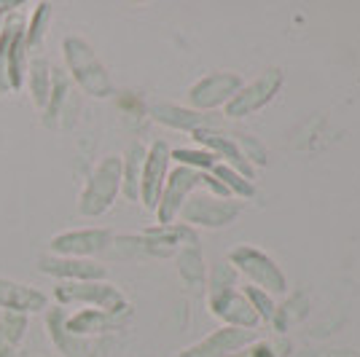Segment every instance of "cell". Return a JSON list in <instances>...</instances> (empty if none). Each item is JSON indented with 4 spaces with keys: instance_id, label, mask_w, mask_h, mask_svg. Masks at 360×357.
<instances>
[{
    "instance_id": "cell-16",
    "label": "cell",
    "mask_w": 360,
    "mask_h": 357,
    "mask_svg": "<svg viewBox=\"0 0 360 357\" xmlns=\"http://www.w3.org/2000/svg\"><path fill=\"white\" fill-rule=\"evenodd\" d=\"M146 153H148V148L135 143L121 156V194L127 196L129 202H140V178H143Z\"/></svg>"
},
{
    "instance_id": "cell-6",
    "label": "cell",
    "mask_w": 360,
    "mask_h": 357,
    "mask_svg": "<svg viewBox=\"0 0 360 357\" xmlns=\"http://www.w3.org/2000/svg\"><path fill=\"white\" fill-rule=\"evenodd\" d=\"M231 264L240 268L242 274H248L255 285L266 287L271 293H285L288 290V280L280 271V266L271 261L269 255H264L255 247H237L231 253Z\"/></svg>"
},
{
    "instance_id": "cell-21",
    "label": "cell",
    "mask_w": 360,
    "mask_h": 357,
    "mask_svg": "<svg viewBox=\"0 0 360 357\" xmlns=\"http://www.w3.org/2000/svg\"><path fill=\"white\" fill-rule=\"evenodd\" d=\"M68 89H70L68 78L54 70V86H51V97H49V103H46L44 110H41V121H44V126H49V129H54V126H57V119L65 113Z\"/></svg>"
},
{
    "instance_id": "cell-8",
    "label": "cell",
    "mask_w": 360,
    "mask_h": 357,
    "mask_svg": "<svg viewBox=\"0 0 360 357\" xmlns=\"http://www.w3.org/2000/svg\"><path fill=\"white\" fill-rule=\"evenodd\" d=\"M169 153L172 150L167 148V143H153L146 153V164H143V178H140V202L143 207L156 209L159 205V196L165 191L167 175H169Z\"/></svg>"
},
{
    "instance_id": "cell-20",
    "label": "cell",
    "mask_w": 360,
    "mask_h": 357,
    "mask_svg": "<svg viewBox=\"0 0 360 357\" xmlns=\"http://www.w3.org/2000/svg\"><path fill=\"white\" fill-rule=\"evenodd\" d=\"M49 25H51V3H38V6L32 8L30 19H25V41H27L30 54L44 44L46 32H49Z\"/></svg>"
},
{
    "instance_id": "cell-18",
    "label": "cell",
    "mask_w": 360,
    "mask_h": 357,
    "mask_svg": "<svg viewBox=\"0 0 360 357\" xmlns=\"http://www.w3.org/2000/svg\"><path fill=\"white\" fill-rule=\"evenodd\" d=\"M153 119L172 126V129H186V132H196V129H207L205 124L207 121L202 119L196 110H186V108H178V105H156L153 108Z\"/></svg>"
},
{
    "instance_id": "cell-10",
    "label": "cell",
    "mask_w": 360,
    "mask_h": 357,
    "mask_svg": "<svg viewBox=\"0 0 360 357\" xmlns=\"http://www.w3.org/2000/svg\"><path fill=\"white\" fill-rule=\"evenodd\" d=\"M49 309V296L32 285L16 283L8 277H0V312L38 314Z\"/></svg>"
},
{
    "instance_id": "cell-19",
    "label": "cell",
    "mask_w": 360,
    "mask_h": 357,
    "mask_svg": "<svg viewBox=\"0 0 360 357\" xmlns=\"http://www.w3.org/2000/svg\"><path fill=\"white\" fill-rule=\"evenodd\" d=\"M110 323H113V314L100 312V309H81L65 320V327L73 336H86V333H103L110 327Z\"/></svg>"
},
{
    "instance_id": "cell-12",
    "label": "cell",
    "mask_w": 360,
    "mask_h": 357,
    "mask_svg": "<svg viewBox=\"0 0 360 357\" xmlns=\"http://www.w3.org/2000/svg\"><path fill=\"white\" fill-rule=\"evenodd\" d=\"M248 342H253V330L245 327H221L210 333L207 339H202L199 344L188 346L186 352H180L178 357H229L234 349L245 346Z\"/></svg>"
},
{
    "instance_id": "cell-3",
    "label": "cell",
    "mask_w": 360,
    "mask_h": 357,
    "mask_svg": "<svg viewBox=\"0 0 360 357\" xmlns=\"http://www.w3.org/2000/svg\"><path fill=\"white\" fill-rule=\"evenodd\" d=\"M65 60L73 78L81 84V89L91 94V97H108L110 94V78H108L105 67L100 65V60L94 57L89 44H84L81 38H68L62 44Z\"/></svg>"
},
{
    "instance_id": "cell-26",
    "label": "cell",
    "mask_w": 360,
    "mask_h": 357,
    "mask_svg": "<svg viewBox=\"0 0 360 357\" xmlns=\"http://www.w3.org/2000/svg\"><path fill=\"white\" fill-rule=\"evenodd\" d=\"M19 6L22 3H16V0H0V19H6L11 11H19Z\"/></svg>"
},
{
    "instance_id": "cell-11",
    "label": "cell",
    "mask_w": 360,
    "mask_h": 357,
    "mask_svg": "<svg viewBox=\"0 0 360 357\" xmlns=\"http://www.w3.org/2000/svg\"><path fill=\"white\" fill-rule=\"evenodd\" d=\"M180 215L191 226H226L240 215V207L229 202H218L212 196H188Z\"/></svg>"
},
{
    "instance_id": "cell-4",
    "label": "cell",
    "mask_w": 360,
    "mask_h": 357,
    "mask_svg": "<svg viewBox=\"0 0 360 357\" xmlns=\"http://www.w3.org/2000/svg\"><path fill=\"white\" fill-rule=\"evenodd\" d=\"M54 298L60 304H84L86 309L116 314L127 306L121 290L110 283H60L54 287Z\"/></svg>"
},
{
    "instance_id": "cell-13",
    "label": "cell",
    "mask_w": 360,
    "mask_h": 357,
    "mask_svg": "<svg viewBox=\"0 0 360 357\" xmlns=\"http://www.w3.org/2000/svg\"><path fill=\"white\" fill-rule=\"evenodd\" d=\"M240 89V78L231 73H215L202 78L188 89V100L194 108L205 110V108H218V105L229 103Z\"/></svg>"
},
{
    "instance_id": "cell-14",
    "label": "cell",
    "mask_w": 360,
    "mask_h": 357,
    "mask_svg": "<svg viewBox=\"0 0 360 357\" xmlns=\"http://www.w3.org/2000/svg\"><path fill=\"white\" fill-rule=\"evenodd\" d=\"M210 312L224 317L226 323H231V327H253L258 323L253 304L240 293H234L231 287H215L212 290Z\"/></svg>"
},
{
    "instance_id": "cell-1",
    "label": "cell",
    "mask_w": 360,
    "mask_h": 357,
    "mask_svg": "<svg viewBox=\"0 0 360 357\" xmlns=\"http://www.w3.org/2000/svg\"><path fill=\"white\" fill-rule=\"evenodd\" d=\"M121 194V156H105L94 164L78 196V212L84 218H100L113 207Z\"/></svg>"
},
{
    "instance_id": "cell-27",
    "label": "cell",
    "mask_w": 360,
    "mask_h": 357,
    "mask_svg": "<svg viewBox=\"0 0 360 357\" xmlns=\"http://www.w3.org/2000/svg\"><path fill=\"white\" fill-rule=\"evenodd\" d=\"M250 357H274V355H271V349L266 344H258L253 352H250Z\"/></svg>"
},
{
    "instance_id": "cell-7",
    "label": "cell",
    "mask_w": 360,
    "mask_h": 357,
    "mask_svg": "<svg viewBox=\"0 0 360 357\" xmlns=\"http://www.w3.org/2000/svg\"><path fill=\"white\" fill-rule=\"evenodd\" d=\"M38 268L60 280V283H103L108 271L94 258H62V255H44L38 261Z\"/></svg>"
},
{
    "instance_id": "cell-2",
    "label": "cell",
    "mask_w": 360,
    "mask_h": 357,
    "mask_svg": "<svg viewBox=\"0 0 360 357\" xmlns=\"http://www.w3.org/2000/svg\"><path fill=\"white\" fill-rule=\"evenodd\" d=\"M199 186H207L212 191H218L221 196H226L229 191L224 188L221 180H215L207 172H199V169H191V167H175L169 175H167L165 191L159 196V205H156V215H159V223L162 226H172L175 218L180 215L183 205L188 202V196L194 194Z\"/></svg>"
},
{
    "instance_id": "cell-22",
    "label": "cell",
    "mask_w": 360,
    "mask_h": 357,
    "mask_svg": "<svg viewBox=\"0 0 360 357\" xmlns=\"http://www.w3.org/2000/svg\"><path fill=\"white\" fill-rule=\"evenodd\" d=\"M19 11H11V14L3 19L0 25V94H11V84H8V44H11V32H14V25L19 19Z\"/></svg>"
},
{
    "instance_id": "cell-25",
    "label": "cell",
    "mask_w": 360,
    "mask_h": 357,
    "mask_svg": "<svg viewBox=\"0 0 360 357\" xmlns=\"http://www.w3.org/2000/svg\"><path fill=\"white\" fill-rule=\"evenodd\" d=\"M248 301L253 304V309H258V317H264V320H271L274 317V304H271V298L264 293V290H258V287H248Z\"/></svg>"
},
{
    "instance_id": "cell-24",
    "label": "cell",
    "mask_w": 360,
    "mask_h": 357,
    "mask_svg": "<svg viewBox=\"0 0 360 357\" xmlns=\"http://www.w3.org/2000/svg\"><path fill=\"white\" fill-rule=\"evenodd\" d=\"M212 169H215V175L221 178V183H224L226 191H237L240 196L253 194V186H250V183H245V180H242L240 175L231 169V167H226V164H215Z\"/></svg>"
},
{
    "instance_id": "cell-15",
    "label": "cell",
    "mask_w": 360,
    "mask_h": 357,
    "mask_svg": "<svg viewBox=\"0 0 360 357\" xmlns=\"http://www.w3.org/2000/svg\"><path fill=\"white\" fill-rule=\"evenodd\" d=\"M25 86L30 89V100L38 110H44L49 97H51V86H54V67L51 62L44 57H32L27 65V78H25Z\"/></svg>"
},
{
    "instance_id": "cell-28",
    "label": "cell",
    "mask_w": 360,
    "mask_h": 357,
    "mask_svg": "<svg viewBox=\"0 0 360 357\" xmlns=\"http://www.w3.org/2000/svg\"><path fill=\"white\" fill-rule=\"evenodd\" d=\"M0 25H3V19H0Z\"/></svg>"
},
{
    "instance_id": "cell-9",
    "label": "cell",
    "mask_w": 360,
    "mask_h": 357,
    "mask_svg": "<svg viewBox=\"0 0 360 357\" xmlns=\"http://www.w3.org/2000/svg\"><path fill=\"white\" fill-rule=\"evenodd\" d=\"M280 84H283V75L277 73V70H271V73H266L264 78L253 81L250 86H245L242 91H237V94L226 103V116L240 119V116H248V113H253V110H261V108L274 97V91L280 89Z\"/></svg>"
},
{
    "instance_id": "cell-17",
    "label": "cell",
    "mask_w": 360,
    "mask_h": 357,
    "mask_svg": "<svg viewBox=\"0 0 360 357\" xmlns=\"http://www.w3.org/2000/svg\"><path fill=\"white\" fill-rule=\"evenodd\" d=\"M194 137L205 145V148L210 150V153H215V156H226V159L234 164L237 169L248 172V178H253L250 164H248V156H242V150L237 148V143H231V137L215 134V132H210V129H196Z\"/></svg>"
},
{
    "instance_id": "cell-23",
    "label": "cell",
    "mask_w": 360,
    "mask_h": 357,
    "mask_svg": "<svg viewBox=\"0 0 360 357\" xmlns=\"http://www.w3.org/2000/svg\"><path fill=\"white\" fill-rule=\"evenodd\" d=\"M169 159H175L178 167H191V169H199V172H205V169H210L215 167V153L210 150H194V148H178L169 153Z\"/></svg>"
},
{
    "instance_id": "cell-5",
    "label": "cell",
    "mask_w": 360,
    "mask_h": 357,
    "mask_svg": "<svg viewBox=\"0 0 360 357\" xmlns=\"http://www.w3.org/2000/svg\"><path fill=\"white\" fill-rule=\"evenodd\" d=\"M110 245H113V231L89 226V228H70L54 234L49 239V253L62 258H94L105 253Z\"/></svg>"
}]
</instances>
